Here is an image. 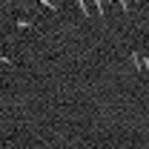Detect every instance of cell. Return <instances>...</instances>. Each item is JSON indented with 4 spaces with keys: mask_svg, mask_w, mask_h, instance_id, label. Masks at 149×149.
I'll return each mask as SVG.
<instances>
[{
    "mask_svg": "<svg viewBox=\"0 0 149 149\" xmlns=\"http://www.w3.org/2000/svg\"><path fill=\"white\" fill-rule=\"evenodd\" d=\"M17 29H32V20H17Z\"/></svg>",
    "mask_w": 149,
    "mask_h": 149,
    "instance_id": "obj_1",
    "label": "cell"
},
{
    "mask_svg": "<svg viewBox=\"0 0 149 149\" xmlns=\"http://www.w3.org/2000/svg\"><path fill=\"white\" fill-rule=\"evenodd\" d=\"M0 63H12V57H6V55H0Z\"/></svg>",
    "mask_w": 149,
    "mask_h": 149,
    "instance_id": "obj_2",
    "label": "cell"
}]
</instances>
